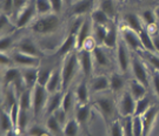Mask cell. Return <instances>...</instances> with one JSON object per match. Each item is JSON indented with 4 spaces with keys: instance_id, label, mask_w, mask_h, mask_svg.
Segmentation results:
<instances>
[{
    "instance_id": "f546056e",
    "label": "cell",
    "mask_w": 159,
    "mask_h": 136,
    "mask_svg": "<svg viewBox=\"0 0 159 136\" xmlns=\"http://www.w3.org/2000/svg\"><path fill=\"white\" fill-rule=\"evenodd\" d=\"M91 19L92 21L96 23V25H102V26H107L108 23H110V17L105 12L98 8V10H94L91 14Z\"/></svg>"
},
{
    "instance_id": "277c9868",
    "label": "cell",
    "mask_w": 159,
    "mask_h": 136,
    "mask_svg": "<svg viewBox=\"0 0 159 136\" xmlns=\"http://www.w3.org/2000/svg\"><path fill=\"white\" fill-rule=\"evenodd\" d=\"M93 106L97 108V110L102 114V116L106 122H110L114 114V101L110 96H100L97 97Z\"/></svg>"
},
{
    "instance_id": "30bf717a",
    "label": "cell",
    "mask_w": 159,
    "mask_h": 136,
    "mask_svg": "<svg viewBox=\"0 0 159 136\" xmlns=\"http://www.w3.org/2000/svg\"><path fill=\"white\" fill-rule=\"evenodd\" d=\"M74 48H77V34L74 33V32H72V31H70L65 41L58 48L56 55L59 57H67L71 52H73Z\"/></svg>"
},
{
    "instance_id": "d590c367",
    "label": "cell",
    "mask_w": 159,
    "mask_h": 136,
    "mask_svg": "<svg viewBox=\"0 0 159 136\" xmlns=\"http://www.w3.org/2000/svg\"><path fill=\"white\" fill-rule=\"evenodd\" d=\"M123 87H124V79L120 76L119 74L117 73L112 74L111 78H110V88L114 93H117V91H121Z\"/></svg>"
},
{
    "instance_id": "cb8c5ba5",
    "label": "cell",
    "mask_w": 159,
    "mask_h": 136,
    "mask_svg": "<svg viewBox=\"0 0 159 136\" xmlns=\"http://www.w3.org/2000/svg\"><path fill=\"white\" fill-rule=\"evenodd\" d=\"M21 78V70H19L18 68H8L5 72L4 76H2V85L5 86H10L11 83H16L18 80Z\"/></svg>"
},
{
    "instance_id": "e575fe53",
    "label": "cell",
    "mask_w": 159,
    "mask_h": 136,
    "mask_svg": "<svg viewBox=\"0 0 159 136\" xmlns=\"http://www.w3.org/2000/svg\"><path fill=\"white\" fill-rule=\"evenodd\" d=\"M79 123L77 120H68L64 125V135L65 136H78L79 133Z\"/></svg>"
},
{
    "instance_id": "ac0fdd59",
    "label": "cell",
    "mask_w": 159,
    "mask_h": 136,
    "mask_svg": "<svg viewBox=\"0 0 159 136\" xmlns=\"http://www.w3.org/2000/svg\"><path fill=\"white\" fill-rule=\"evenodd\" d=\"M63 91H57V93L50 94L47 103H46V113L48 114V115H52L57 109H59V108L61 107V104H63Z\"/></svg>"
},
{
    "instance_id": "ee69618b",
    "label": "cell",
    "mask_w": 159,
    "mask_h": 136,
    "mask_svg": "<svg viewBox=\"0 0 159 136\" xmlns=\"http://www.w3.org/2000/svg\"><path fill=\"white\" fill-rule=\"evenodd\" d=\"M143 57H145V59L148 60V62L156 68V70H158L159 72V54L145 51V53L143 54Z\"/></svg>"
},
{
    "instance_id": "836d02e7",
    "label": "cell",
    "mask_w": 159,
    "mask_h": 136,
    "mask_svg": "<svg viewBox=\"0 0 159 136\" xmlns=\"http://www.w3.org/2000/svg\"><path fill=\"white\" fill-rule=\"evenodd\" d=\"M34 2H35L37 13L39 15H46V14H50L53 11L50 0H35Z\"/></svg>"
},
{
    "instance_id": "f1b7e54d",
    "label": "cell",
    "mask_w": 159,
    "mask_h": 136,
    "mask_svg": "<svg viewBox=\"0 0 159 136\" xmlns=\"http://www.w3.org/2000/svg\"><path fill=\"white\" fill-rule=\"evenodd\" d=\"M92 54H93V57L96 59L97 63L102 67H107L110 65V60H108V57L106 55V53L104 52L100 46H97L96 48L92 51Z\"/></svg>"
},
{
    "instance_id": "9f6ffc18",
    "label": "cell",
    "mask_w": 159,
    "mask_h": 136,
    "mask_svg": "<svg viewBox=\"0 0 159 136\" xmlns=\"http://www.w3.org/2000/svg\"><path fill=\"white\" fill-rule=\"evenodd\" d=\"M152 85H153L154 91L157 94V96L159 97V72H154L152 74Z\"/></svg>"
},
{
    "instance_id": "7c38bea8",
    "label": "cell",
    "mask_w": 159,
    "mask_h": 136,
    "mask_svg": "<svg viewBox=\"0 0 159 136\" xmlns=\"http://www.w3.org/2000/svg\"><path fill=\"white\" fill-rule=\"evenodd\" d=\"M92 31V19H85L80 27L79 32L77 34V49L81 51L85 41L91 36Z\"/></svg>"
},
{
    "instance_id": "6125c7cd",
    "label": "cell",
    "mask_w": 159,
    "mask_h": 136,
    "mask_svg": "<svg viewBox=\"0 0 159 136\" xmlns=\"http://www.w3.org/2000/svg\"><path fill=\"white\" fill-rule=\"evenodd\" d=\"M65 2H66V5L68 6H72V0H64Z\"/></svg>"
},
{
    "instance_id": "f5cc1de1",
    "label": "cell",
    "mask_w": 159,
    "mask_h": 136,
    "mask_svg": "<svg viewBox=\"0 0 159 136\" xmlns=\"http://www.w3.org/2000/svg\"><path fill=\"white\" fill-rule=\"evenodd\" d=\"M47 134L44 128H41L40 125H34L30 129V136H43Z\"/></svg>"
},
{
    "instance_id": "9a60e30c",
    "label": "cell",
    "mask_w": 159,
    "mask_h": 136,
    "mask_svg": "<svg viewBox=\"0 0 159 136\" xmlns=\"http://www.w3.org/2000/svg\"><path fill=\"white\" fill-rule=\"evenodd\" d=\"M125 42H119L118 48H117V59H118V65L121 72H127L129 66H130V57H129V52L126 48Z\"/></svg>"
},
{
    "instance_id": "11a10c76",
    "label": "cell",
    "mask_w": 159,
    "mask_h": 136,
    "mask_svg": "<svg viewBox=\"0 0 159 136\" xmlns=\"http://www.w3.org/2000/svg\"><path fill=\"white\" fill-rule=\"evenodd\" d=\"M12 42H13V40H12L11 36H2L1 38V52H5L7 48H10L12 45Z\"/></svg>"
},
{
    "instance_id": "6f0895ef",
    "label": "cell",
    "mask_w": 159,
    "mask_h": 136,
    "mask_svg": "<svg viewBox=\"0 0 159 136\" xmlns=\"http://www.w3.org/2000/svg\"><path fill=\"white\" fill-rule=\"evenodd\" d=\"M51 1L52 8H53V12L54 13H59L63 8V2L64 0H50Z\"/></svg>"
},
{
    "instance_id": "83f0119b",
    "label": "cell",
    "mask_w": 159,
    "mask_h": 136,
    "mask_svg": "<svg viewBox=\"0 0 159 136\" xmlns=\"http://www.w3.org/2000/svg\"><path fill=\"white\" fill-rule=\"evenodd\" d=\"M75 97L79 102V104H86L89 102V88L85 81L80 82L75 89Z\"/></svg>"
},
{
    "instance_id": "3957f363",
    "label": "cell",
    "mask_w": 159,
    "mask_h": 136,
    "mask_svg": "<svg viewBox=\"0 0 159 136\" xmlns=\"http://www.w3.org/2000/svg\"><path fill=\"white\" fill-rule=\"evenodd\" d=\"M50 96V93L47 91L46 87L37 85L32 89V109L35 116H38L46 108V103Z\"/></svg>"
},
{
    "instance_id": "816d5d0a",
    "label": "cell",
    "mask_w": 159,
    "mask_h": 136,
    "mask_svg": "<svg viewBox=\"0 0 159 136\" xmlns=\"http://www.w3.org/2000/svg\"><path fill=\"white\" fill-rule=\"evenodd\" d=\"M0 63H1V66L2 67H8V66H12L14 61H13V57H8V55H6L4 52H1V57H0Z\"/></svg>"
},
{
    "instance_id": "4dcf8cb0",
    "label": "cell",
    "mask_w": 159,
    "mask_h": 136,
    "mask_svg": "<svg viewBox=\"0 0 159 136\" xmlns=\"http://www.w3.org/2000/svg\"><path fill=\"white\" fill-rule=\"evenodd\" d=\"M12 130H16V127L12 121L11 115L10 113L2 110V113H1V131H2V134H7L8 131Z\"/></svg>"
},
{
    "instance_id": "484cf974",
    "label": "cell",
    "mask_w": 159,
    "mask_h": 136,
    "mask_svg": "<svg viewBox=\"0 0 159 136\" xmlns=\"http://www.w3.org/2000/svg\"><path fill=\"white\" fill-rule=\"evenodd\" d=\"M118 45V32H117V27L113 23L108 27L106 38L104 40V46L107 48H114Z\"/></svg>"
},
{
    "instance_id": "7bdbcfd3",
    "label": "cell",
    "mask_w": 159,
    "mask_h": 136,
    "mask_svg": "<svg viewBox=\"0 0 159 136\" xmlns=\"http://www.w3.org/2000/svg\"><path fill=\"white\" fill-rule=\"evenodd\" d=\"M27 123H29V115H27V110H20V115H19V120H18L17 130L24 131L25 129H26Z\"/></svg>"
},
{
    "instance_id": "7402d4cb",
    "label": "cell",
    "mask_w": 159,
    "mask_h": 136,
    "mask_svg": "<svg viewBox=\"0 0 159 136\" xmlns=\"http://www.w3.org/2000/svg\"><path fill=\"white\" fill-rule=\"evenodd\" d=\"M146 86H144L138 80H131L130 81V93L136 100L143 99L146 96Z\"/></svg>"
},
{
    "instance_id": "e0dca14e",
    "label": "cell",
    "mask_w": 159,
    "mask_h": 136,
    "mask_svg": "<svg viewBox=\"0 0 159 136\" xmlns=\"http://www.w3.org/2000/svg\"><path fill=\"white\" fill-rule=\"evenodd\" d=\"M38 74L39 70L37 69V67H25L21 70V76L27 88L33 89V87L38 82Z\"/></svg>"
},
{
    "instance_id": "b9f144b4",
    "label": "cell",
    "mask_w": 159,
    "mask_h": 136,
    "mask_svg": "<svg viewBox=\"0 0 159 136\" xmlns=\"http://www.w3.org/2000/svg\"><path fill=\"white\" fill-rule=\"evenodd\" d=\"M110 136H125L123 125L119 121H114L110 127Z\"/></svg>"
},
{
    "instance_id": "f907efd6",
    "label": "cell",
    "mask_w": 159,
    "mask_h": 136,
    "mask_svg": "<svg viewBox=\"0 0 159 136\" xmlns=\"http://www.w3.org/2000/svg\"><path fill=\"white\" fill-rule=\"evenodd\" d=\"M16 102H18V101H17V99H16V95H14L13 91L7 89V91H6V94H5V104H8V107L11 109V107Z\"/></svg>"
},
{
    "instance_id": "5bb4252c",
    "label": "cell",
    "mask_w": 159,
    "mask_h": 136,
    "mask_svg": "<svg viewBox=\"0 0 159 136\" xmlns=\"http://www.w3.org/2000/svg\"><path fill=\"white\" fill-rule=\"evenodd\" d=\"M92 52L86 51V49H81L78 54L79 57V65L81 70L84 72L85 76H90L92 73V68H93V63H92Z\"/></svg>"
},
{
    "instance_id": "8992f818",
    "label": "cell",
    "mask_w": 159,
    "mask_h": 136,
    "mask_svg": "<svg viewBox=\"0 0 159 136\" xmlns=\"http://www.w3.org/2000/svg\"><path fill=\"white\" fill-rule=\"evenodd\" d=\"M159 113V108L157 106H151L148 110L142 115L143 121V136H148L152 130L156 117Z\"/></svg>"
},
{
    "instance_id": "d4e9b609",
    "label": "cell",
    "mask_w": 159,
    "mask_h": 136,
    "mask_svg": "<svg viewBox=\"0 0 159 136\" xmlns=\"http://www.w3.org/2000/svg\"><path fill=\"white\" fill-rule=\"evenodd\" d=\"M139 39L142 42L143 49H145L146 52H151V53H156V48L153 45V39L152 35L148 33V31L146 28H144L139 33Z\"/></svg>"
},
{
    "instance_id": "8fae6325",
    "label": "cell",
    "mask_w": 159,
    "mask_h": 136,
    "mask_svg": "<svg viewBox=\"0 0 159 136\" xmlns=\"http://www.w3.org/2000/svg\"><path fill=\"white\" fill-rule=\"evenodd\" d=\"M94 1L96 0H79V1L72 4L70 15L71 17H80V15L89 13L90 11H92Z\"/></svg>"
},
{
    "instance_id": "5b68a950",
    "label": "cell",
    "mask_w": 159,
    "mask_h": 136,
    "mask_svg": "<svg viewBox=\"0 0 159 136\" xmlns=\"http://www.w3.org/2000/svg\"><path fill=\"white\" fill-rule=\"evenodd\" d=\"M136 103L137 100L132 96L130 91H126L123 94L120 99L118 108H119V114L123 117H129V116H134L136 112Z\"/></svg>"
},
{
    "instance_id": "60d3db41",
    "label": "cell",
    "mask_w": 159,
    "mask_h": 136,
    "mask_svg": "<svg viewBox=\"0 0 159 136\" xmlns=\"http://www.w3.org/2000/svg\"><path fill=\"white\" fill-rule=\"evenodd\" d=\"M73 104H74V96H73V93L72 91H68L65 95H64V99H63V104H61V107L66 110V112H71V109L73 108Z\"/></svg>"
},
{
    "instance_id": "f6af8a7d",
    "label": "cell",
    "mask_w": 159,
    "mask_h": 136,
    "mask_svg": "<svg viewBox=\"0 0 159 136\" xmlns=\"http://www.w3.org/2000/svg\"><path fill=\"white\" fill-rule=\"evenodd\" d=\"M133 136H143L142 116H133Z\"/></svg>"
},
{
    "instance_id": "7a4b0ae2",
    "label": "cell",
    "mask_w": 159,
    "mask_h": 136,
    "mask_svg": "<svg viewBox=\"0 0 159 136\" xmlns=\"http://www.w3.org/2000/svg\"><path fill=\"white\" fill-rule=\"evenodd\" d=\"M79 66L80 65L78 54L74 52H71L65 59V61L63 63V68H61V79H63V87L61 88L64 91H66L68 86L71 85V82L73 81Z\"/></svg>"
},
{
    "instance_id": "603a6c76",
    "label": "cell",
    "mask_w": 159,
    "mask_h": 136,
    "mask_svg": "<svg viewBox=\"0 0 159 136\" xmlns=\"http://www.w3.org/2000/svg\"><path fill=\"white\" fill-rule=\"evenodd\" d=\"M108 88H110V78H107L106 75H99L92 80L91 89L94 93L107 91Z\"/></svg>"
},
{
    "instance_id": "4fadbf2b",
    "label": "cell",
    "mask_w": 159,
    "mask_h": 136,
    "mask_svg": "<svg viewBox=\"0 0 159 136\" xmlns=\"http://www.w3.org/2000/svg\"><path fill=\"white\" fill-rule=\"evenodd\" d=\"M13 61L14 63H17L19 66H23L25 67H38L40 63V59L39 57H31V55H27V54H24L21 52L17 51L14 54H13Z\"/></svg>"
},
{
    "instance_id": "94428289",
    "label": "cell",
    "mask_w": 159,
    "mask_h": 136,
    "mask_svg": "<svg viewBox=\"0 0 159 136\" xmlns=\"http://www.w3.org/2000/svg\"><path fill=\"white\" fill-rule=\"evenodd\" d=\"M6 136H17V134H16L14 130H12V131H8V133L6 134Z\"/></svg>"
},
{
    "instance_id": "c3c4849f",
    "label": "cell",
    "mask_w": 159,
    "mask_h": 136,
    "mask_svg": "<svg viewBox=\"0 0 159 136\" xmlns=\"http://www.w3.org/2000/svg\"><path fill=\"white\" fill-rule=\"evenodd\" d=\"M66 114H67V112L64 109L63 107H60L59 109H57L54 113L52 114V115H54L56 116V119L61 123L63 125H66V122H67V117H66Z\"/></svg>"
},
{
    "instance_id": "f35d334b",
    "label": "cell",
    "mask_w": 159,
    "mask_h": 136,
    "mask_svg": "<svg viewBox=\"0 0 159 136\" xmlns=\"http://www.w3.org/2000/svg\"><path fill=\"white\" fill-rule=\"evenodd\" d=\"M52 73H53V69H51V68L40 69L39 74H38V82H37V83L40 86L46 87L47 82H48V80H50V78H51Z\"/></svg>"
},
{
    "instance_id": "8d00e7d4",
    "label": "cell",
    "mask_w": 159,
    "mask_h": 136,
    "mask_svg": "<svg viewBox=\"0 0 159 136\" xmlns=\"http://www.w3.org/2000/svg\"><path fill=\"white\" fill-rule=\"evenodd\" d=\"M150 107H151V106H150V99H148L146 96L143 97V99H139V100H137L134 115H137V116H142L143 114L145 113Z\"/></svg>"
},
{
    "instance_id": "74e56055",
    "label": "cell",
    "mask_w": 159,
    "mask_h": 136,
    "mask_svg": "<svg viewBox=\"0 0 159 136\" xmlns=\"http://www.w3.org/2000/svg\"><path fill=\"white\" fill-rule=\"evenodd\" d=\"M99 8L105 12L110 18H113L116 15V7H114L113 0H102Z\"/></svg>"
},
{
    "instance_id": "4316f807",
    "label": "cell",
    "mask_w": 159,
    "mask_h": 136,
    "mask_svg": "<svg viewBox=\"0 0 159 136\" xmlns=\"http://www.w3.org/2000/svg\"><path fill=\"white\" fill-rule=\"evenodd\" d=\"M19 106H20V109L21 110H27L29 112L30 109L32 108V89H25V91L19 95Z\"/></svg>"
},
{
    "instance_id": "2e32d148",
    "label": "cell",
    "mask_w": 159,
    "mask_h": 136,
    "mask_svg": "<svg viewBox=\"0 0 159 136\" xmlns=\"http://www.w3.org/2000/svg\"><path fill=\"white\" fill-rule=\"evenodd\" d=\"M18 51L24 53V54H27V55H31V57H39L40 59V57H41V52L39 51V48L33 42V40L30 39V38L24 39L19 44Z\"/></svg>"
},
{
    "instance_id": "681fc988",
    "label": "cell",
    "mask_w": 159,
    "mask_h": 136,
    "mask_svg": "<svg viewBox=\"0 0 159 136\" xmlns=\"http://www.w3.org/2000/svg\"><path fill=\"white\" fill-rule=\"evenodd\" d=\"M17 28L16 25H12L11 21H10V18L7 14L5 13H1V31L4 32L5 29H13Z\"/></svg>"
},
{
    "instance_id": "ab89813d",
    "label": "cell",
    "mask_w": 159,
    "mask_h": 136,
    "mask_svg": "<svg viewBox=\"0 0 159 136\" xmlns=\"http://www.w3.org/2000/svg\"><path fill=\"white\" fill-rule=\"evenodd\" d=\"M142 20L148 26H153V25H156V23H157V17H156L154 11H151V10L144 11L142 13Z\"/></svg>"
},
{
    "instance_id": "91938a15",
    "label": "cell",
    "mask_w": 159,
    "mask_h": 136,
    "mask_svg": "<svg viewBox=\"0 0 159 136\" xmlns=\"http://www.w3.org/2000/svg\"><path fill=\"white\" fill-rule=\"evenodd\" d=\"M154 13H156V17H157V19L159 20V5L156 7V10H154Z\"/></svg>"
},
{
    "instance_id": "1f68e13d",
    "label": "cell",
    "mask_w": 159,
    "mask_h": 136,
    "mask_svg": "<svg viewBox=\"0 0 159 136\" xmlns=\"http://www.w3.org/2000/svg\"><path fill=\"white\" fill-rule=\"evenodd\" d=\"M47 129L52 131L56 135H61L64 134V125L56 119L54 115H50V117L47 119Z\"/></svg>"
},
{
    "instance_id": "52a82bcc",
    "label": "cell",
    "mask_w": 159,
    "mask_h": 136,
    "mask_svg": "<svg viewBox=\"0 0 159 136\" xmlns=\"http://www.w3.org/2000/svg\"><path fill=\"white\" fill-rule=\"evenodd\" d=\"M37 13V8H35V2H29L27 6L21 10L18 13L17 20H16V26L17 28H23L27 23L32 20Z\"/></svg>"
},
{
    "instance_id": "44dd1931",
    "label": "cell",
    "mask_w": 159,
    "mask_h": 136,
    "mask_svg": "<svg viewBox=\"0 0 159 136\" xmlns=\"http://www.w3.org/2000/svg\"><path fill=\"white\" fill-rule=\"evenodd\" d=\"M124 20H125L126 26H127L129 28L132 29V31H134L136 33L139 34L143 29H144L140 18L138 17L137 14H134V13H129V14H126L125 18H124Z\"/></svg>"
},
{
    "instance_id": "bcb514c9",
    "label": "cell",
    "mask_w": 159,
    "mask_h": 136,
    "mask_svg": "<svg viewBox=\"0 0 159 136\" xmlns=\"http://www.w3.org/2000/svg\"><path fill=\"white\" fill-rule=\"evenodd\" d=\"M20 106H19V102H16L13 106L10 109V115L12 117V121L14 123V127H16V130H17L18 127V120H19V115H20Z\"/></svg>"
},
{
    "instance_id": "db71d44e",
    "label": "cell",
    "mask_w": 159,
    "mask_h": 136,
    "mask_svg": "<svg viewBox=\"0 0 159 136\" xmlns=\"http://www.w3.org/2000/svg\"><path fill=\"white\" fill-rule=\"evenodd\" d=\"M13 2H14V11L19 13L21 10H24L27 6L29 0H13Z\"/></svg>"
},
{
    "instance_id": "d6986e66",
    "label": "cell",
    "mask_w": 159,
    "mask_h": 136,
    "mask_svg": "<svg viewBox=\"0 0 159 136\" xmlns=\"http://www.w3.org/2000/svg\"><path fill=\"white\" fill-rule=\"evenodd\" d=\"M60 87H63V79H61V70L59 69H53L51 78L48 80L47 85H46V89L50 94L57 93L59 91Z\"/></svg>"
},
{
    "instance_id": "6da1fadb",
    "label": "cell",
    "mask_w": 159,
    "mask_h": 136,
    "mask_svg": "<svg viewBox=\"0 0 159 136\" xmlns=\"http://www.w3.org/2000/svg\"><path fill=\"white\" fill-rule=\"evenodd\" d=\"M59 25L60 20L57 13H50L38 18V20L32 23L31 29L37 34H51L59 28Z\"/></svg>"
},
{
    "instance_id": "be15d7a7",
    "label": "cell",
    "mask_w": 159,
    "mask_h": 136,
    "mask_svg": "<svg viewBox=\"0 0 159 136\" xmlns=\"http://www.w3.org/2000/svg\"><path fill=\"white\" fill-rule=\"evenodd\" d=\"M121 1H126V0H121Z\"/></svg>"
},
{
    "instance_id": "680465c9",
    "label": "cell",
    "mask_w": 159,
    "mask_h": 136,
    "mask_svg": "<svg viewBox=\"0 0 159 136\" xmlns=\"http://www.w3.org/2000/svg\"><path fill=\"white\" fill-rule=\"evenodd\" d=\"M152 39H153V45L156 48V53L159 54V33H156L152 35Z\"/></svg>"
},
{
    "instance_id": "9c48e42d",
    "label": "cell",
    "mask_w": 159,
    "mask_h": 136,
    "mask_svg": "<svg viewBox=\"0 0 159 136\" xmlns=\"http://www.w3.org/2000/svg\"><path fill=\"white\" fill-rule=\"evenodd\" d=\"M121 36H123L126 46L129 48H131V49L139 51L140 48H143L140 39H139V34L136 33L134 31H132L131 28H129L127 26L121 29Z\"/></svg>"
},
{
    "instance_id": "ffe728a7",
    "label": "cell",
    "mask_w": 159,
    "mask_h": 136,
    "mask_svg": "<svg viewBox=\"0 0 159 136\" xmlns=\"http://www.w3.org/2000/svg\"><path fill=\"white\" fill-rule=\"evenodd\" d=\"M91 116V107L89 103L86 104H79L77 108V113H75V120L78 121L80 127H84L85 128L87 123H89V120Z\"/></svg>"
},
{
    "instance_id": "7dc6e473",
    "label": "cell",
    "mask_w": 159,
    "mask_h": 136,
    "mask_svg": "<svg viewBox=\"0 0 159 136\" xmlns=\"http://www.w3.org/2000/svg\"><path fill=\"white\" fill-rule=\"evenodd\" d=\"M1 8H2V13L10 15L12 12H14L13 0H1Z\"/></svg>"
},
{
    "instance_id": "d6a6232c",
    "label": "cell",
    "mask_w": 159,
    "mask_h": 136,
    "mask_svg": "<svg viewBox=\"0 0 159 136\" xmlns=\"http://www.w3.org/2000/svg\"><path fill=\"white\" fill-rule=\"evenodd\" d=\"M108 27L102 26V25H96L94 23V28H93V39L96 40L98 45H104V40L106 38Z\"/></svg>"
},
{
    "instance_id": "ba28073f",
    "label": "cell",
    "mask_w": 159,
    "mask_h": 136,
    "mask_svg": "<svg viewBox=\"0 0 159 136\" xmlns=\"http://www.w3.org/2000/svg\"><path fill=\"white\" fill-rule=\"evenodd\" d=\"M131 66H132V73L134 75V79L138 80L139 82H142L144 86H148V70L144 66V63L138 59V57H133L132 61H131Z\"/></svg>"
}]
</instances>
